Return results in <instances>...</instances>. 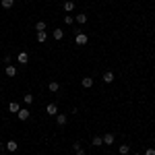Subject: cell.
Segmentation results:
<instances>
[{"label":"cell","mask_w":155,"mask_h":155,"mask_svg":"<svg viewBox=\"0 0 155 155\" xmlns=\"http://www.w3.org/2000/svg\"><path fill=\"white\" fill-rule=\"evenodd\" d=\"M17 118L21 120V122H25V120H29V110H25V107H21V110L17 112Z\"/></svg>","instance_id":"cell-1"},{"label":"cell","mask_w":155,"mask_h":155,"mask_svg":"<svg viewBox=\"0 0 155 155\" xmlns=\"http://www.w3.org/2000/svg\"><path fill=\"white\" fill-rule=\"evenodd\" d=\"M46 112H48L50 116H56V114H58V106H56V104H48Z\"/></svg>","instance_id":"cell-2"},{"label":"cell","mask_w":155,"mask_h":155,"mask_svg":"<svg viewBox=\"0 0 155 155\" xmlns=\"http://www.w3.org/2000/svg\"><path fill=\"white\" fill-rule=\"evenodd\" d=\"M87 41H89V37L85 35V33H77V44H79V46H85Z\"/></svg>","instance_id":"cell-3"},{"label":"cell","mask_w":155,"mask_h":155,"mask_svg":"<svg viewBox=\"0 0 155 155\" xmlns=\"http://www.w3.org/2000/svg\"><path fill=\"white\" fill-rule=\"evenodd\" d=\"M66 114H56V124H58V126H64V124H66Z\"/></svg>","instance_id":"cell-4"},{"label":"cell","mask_w":155,"mask_h":155,"mask_svg":"<svg viewBox=\"0 0 155 155\" xmlns=\"http://www.w3.org/2000/svg\"><path fill=\"white\" fill-rule=\"evenodd\" d=\"M6 151H11V153L17 151V141H15V139H11V141L6 143Z\"/></svg>","instance_id":"cell-5"},{"label":"cell","mask_w":155,"mask_h":155,"mask_svg":"<svg viewBox=\"0 0 155 155\" xmlns=\"http://www.w3.org/2000/svg\"><path fill=\"white\" fill-rule=\"evenodd\" d=\"M116 77H114V72L112 71H107V72H104V83H112Z\"/></svg>","instance_id":"cell-6"},{"label":"cell","mask_w":155,"mask_h":155,"mask_svg":"<svg viewBox=\"0 0 155 155\" xmlns=\"http://www.w3.org/2000/svg\"><path fill=\"white\" fill-rule=\"evenodd\" d=\"M74 21L81 23V25H85V23H87V15H85V12H79V15L74 17Z\"/></svg>","instance_id":"cell-7"},{"label":"cell","mask_w":155,"mask_h":155,"mask_svg":"<svg viewBox=\"0 0 155 155\" xmlns=\"http://www.w3.org/2000/svg\"><path fill=\"white\" fill-rule=\"evenodd\" d=\"M48 89H50V91H52V93H56V91H58V89H60V83H58V81H50Z\"/></svg>","instance_id":"cell-8"},{"label":"cell","mask_w":155,"mask_h":155,"mask_svg":"<svg viewBox=\"0 0 155 155\" xmlns=\"http://www.w3.org/2000/svg\"><path fill=\"white\" fill-rule=\"evenodd\" d=\"M6 77H17V68H15V66H12V64H8V66H6Z\"/></svg>","instance_id":"cell-9"},{"label":"cell","mask_w":155,"mask_h":155,"mask_svg":"<svg viewBox=\"0 0 155 155\" xmlns=\"http://www.w3.org/2000/svg\"><path fill=\"white\" fill-rule=\"evenodd\" d=\"M83 87L85 89H91V87H93V79H91V77H85L83 79Z\"/></svg>","instance_id":"cell-10"},{"label":"cell","mask_w":155,"mask_h":155,"mask_svg":"<svg viewBox=\"0 0 155 155\" xmlns=\"http://www.w3.org/2000/svg\"><path fill=\"white\" fill-rule=\"evenodd\" d=\"M101 139H104V145H112V143H114V134H110V132H107V134H104Z\"/></svg>","instance_id":"cell-11"},{"label":"cell","mask_w":155,"mask_h":155,"mask_svg":"<svg viewBox=\"0 0 155 155\" xmlns=\"http://www.w3.org/2000/svg\"><path fill=\"white\" fill-rule=\"evenodd\" d=\"M64 11H66V12L74 11V2H72V0H66V2H64Z\"/></svg>","instance_id":"cell-12"},{"label":"cell","mask_w":155,"mask_h":155,"mask_svg":"<svg viewBox=\"0 0 155 155\" xmlns=\"http://www.w3.org/2000/svg\"><path fill=\"white\" fill-rule=\"evenodd\" d=\"M8 110H11L12 114H17V112H19V110H21V106H19V104H17V101H12V104H8Z\"/></svg>","instance_id":"cell-13"},{"label":"cell","mask_w":155,"mask_h":155,"mask_svg":"<svg viewBox=\"0 0 155 155\" xmlns=\"http://www.w3.org/2000/svg\"><path fill=\"white\" fill-rule=\"evenodd\" d=\"M17 60H19V62H21V64H27V60H29V56H27V54H25V52H21V54H19V56H17Z\"/></svg>","instance_id":"cell-14"},{"label":"cell","mask_w":155,"mask_h":155,"mask_svg":"<svg viewBox=\"0 0 155 155\" xmlns=\"http://www.w3.org/2000/svg\"><path fill=\"white\" fill-rule=\"evenodd\" d=\"M52 35H54V39H62V37H64V31H62V29H54Z\"/></svg>","instance_id":"cell-15"},{"label":"cell","mask_w":155,"mask_h":155,"mask_svg":"<svg viewBox=\"0 0 155 155\" xmlns=\"http://www.w3.org/2000/svg\"><path fill=\"white\" fill-rule=\"evenodd\" d=\"M0 4H2V8H11L15 4V0H0Z\"/></svg>","instance_id":"cell-16"},{"label":"cell","mask_w":155,"mask_h":155,"mask_svg":"<svg viewBox=\"0 0 155 155\" xmlns=\"http://www.w3.org/2000/svg\"><path fill=\"white\" fill-rule=\"evenodd\" d=\"M46 37H48L46 31H37V41H39V44H41V41H46Z\"/></svg>","instance_id":"cell-17"},{"label":"cell","mask_w":155,"mask_h":155,"mask_svg":"<svg viewBox=\"0 0 155 155\" xmlns=\"http://www.w3.org/2000/svg\"><path fill=\"white\" fill-rule=\"evenodd\" d=\"M35 31H46V23H44V21H37L35 23Z\"/></svg>","instance_id":"cell-18"},{"label":"cell","mask_w":155,"mask_h":155,"mask_svg":"<svg viewBox=\"0 0 155 155\" xmlns=\"http://www.w3.org/2000/svg\"><path fill=\"white\" fill-rule=\"evenodd\" d=\"M128 151H130V147H128V145H120V155H126Z\"/></svg>","instance_id":"cell-19"},{"label":"cell","mask_w":155,"mask_h":155,"mask_svg":"<svg viewBox=\"0 0 155 155\" xmlns=\"http://www.w3.org/2000/svg\"><path fill=\"white\" fill-rule=\"evenodd\" d=\"M93 145H95V147L104 145V139H101V137H93Z\"/></svg>","instance_id":"cell-20"},{"label":"cell","mask_w":155,"mask_h":155,"mask_svg":"<svg viewBox=\"0 0 155 155\" xmlns=\"http://www.w3.org/2000/svg\"><path fill=\"white\" fill-rule=\"evenodd\" d=\"M64 23H66V25H72V23H74V17L66 15V17H64Z\"/></svg>","instance_id":"cell-21"},{"label":"cell","mask_w":155,"mask_h":155,"mask_svg":"<svg viewBox=\"0 0 155 155\" xmlns=\"http://www.w3.org/2000/svg\"><path fill=\"white\" fill-rule=\"evenodd\" d=\"M23 101L27 104V106H29V104H33V95H25V97H23Z\"/></svg>","instance_id":"cell-22"},{"label":"cell","mask_w":155,"mask_h":155,"mask_svg":"<svg viewBox=\"0 0 155 155\" xmlns=\"http://www.w3.org/2000/svg\"><path fill=\"white\" fill-rule=\"evenodd\" d=\"M74 151H77V155H87V153L83 151V149H81V147H79V149H74Z\"/></svg>","instance_id":"cell-23"},{"label":"cell","mask_w":155,"mask_h":155,"mask_svg":"<svg viewBox=\"0 0 155 155\" xmlns=\"http://www.w3.org/2000/svg\"><path fill=\"white\" fill-rule=\"evenodd\" d=\"M145 155H155V149H147V151H145Z\"/></svg>","instance_id":"cell-24"},{"label":"cell","mask_w":155,"mask_h":155,"mask_svg":"<svg viewBox=\"0 0 155 155\" xmlns=\"http://www.w3.org/2000/svg\"><path fill=\"white\" fill-rule=\"evenodd\" d=\"M132 155H141V153H132Z\"/></svg>","instance_id":"cell-25"}]
</instances>
